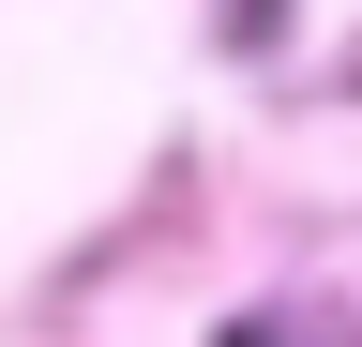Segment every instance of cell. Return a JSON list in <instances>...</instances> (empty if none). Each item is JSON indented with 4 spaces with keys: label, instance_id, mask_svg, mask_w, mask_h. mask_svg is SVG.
I'll return each mask as SVG.
<instances>
[{
    "label": "cell",
    "instance_id": "2",
    "mask_svg": "<svg viewBox=\"0 0 362 347\" xmlns=\"http://www.w3.org/2000/svg\"><path fill=\"white\" fill-rule=\"evenodd\" d=\"M226 347H272V332H226Z\"/></svg>",
    "mask_w": 362,
    "mask_h": 347
},
{
    "label": "cell",
    "instance_id": "1",
    "mask_svg": "<svg viewBox=\"0 0 362 347\" xmlns=\"http://www.w3.org/2000/svg\"><path fill=\"white\" fill-rule=\"evenodd\" d=\"M272 16H287V0H226V30H242V46H257V30H272Z\"/></svg>",
    "mask_w": 362,
    "mask_h": 347
}]
</instances>
